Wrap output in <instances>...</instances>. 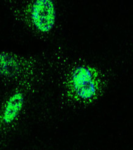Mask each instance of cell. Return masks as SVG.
Listing matches in <instances>:
<instances>
[{
    "label": "cell",
    "mask_w": 133,
    "mask_h": 150,
    "mask_svg": "<svg viewBox=\"0 0 133 150\" xmlns=\"http://www.w3.org/2000/svg\"><path fill=\"white\" fill-rule=\"evenodd\" d=\"M104 87L96 72L88 67L78 66L72 72L65 91L72 102L87 106L96 100Z\"/></svg>",
    "instance_id": "6da1fadb"
},
{
    "label": "cell",
    "mask_w": 133,
    "mask_h": 150,
    "mask_svg": "<svg viewBox=\"0 0 133 150\" xmlns=\"http://www.w3.org/2000/svg\"><path fill=\"white\" fill-rule=\"evenodd\" d=\"M31 16L36 29L43 33L50 32L53 28L56 19L53 2L50 0H37L31 8Z\"/></svg>",
    "instance_id": "7a4b0ae2"
},
{
    "label": "cell",
    "mask_w": 133,
    "mask_h": 150,
    "mask_svg": "<svg viewBox=\"0 0 133 150\" xmlns=\"http://www.w3.org/2000/svg\"><path fill=\"white\" fill-rule=\"evenodd\" d=\"M25 103V96L21 91L14 92L6 102L3 112L2 121L6 125L13 122L21 112Z\"/></svg>",
    "instance_id": "3957f363"
},
{
    "label": "cell",
    "mask_w": 133,
    "mask_h": 150,
    "mask_svg": "<svg viewBox=\"0 0 133 150\" xmlns=\"http://www.w3.org/2000/svg\"><path fill=\"white\" fill-rule=\"evenodd\" d=\"M18 65L15 60L11 56L0 54V75L11 76L17 71Z\"/></svg>",
    "instance_id": "277c9868"
}]
</instances>
